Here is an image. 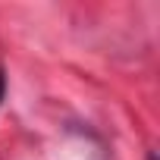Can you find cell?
Wrapping results in <instances>:
<instances>
[{
  "label": "cell",
  "instance_id": "6da1fadb",
  "mask_svg": "<svg viewBox=\"0 0 160 160\" xmlns=\"http://www.w3.org/2000/svg\"><path fill=\"white\" fill-rule=\"evenodd\" d=\"M3 91H7V82H3V72H0V101H3Z\"/></svg>",
  "mask_w": 160,
  "mask_h": 160
}]
</instances>
